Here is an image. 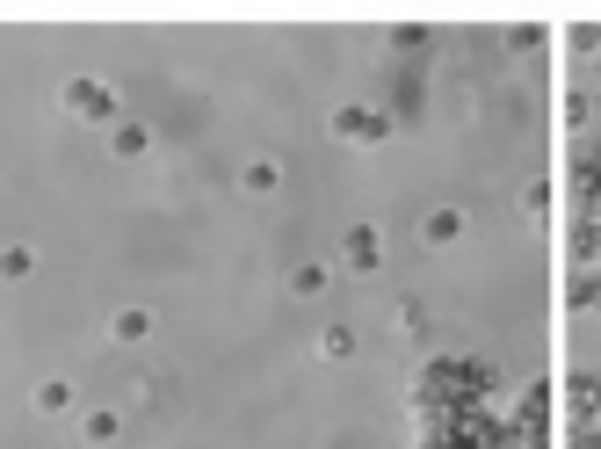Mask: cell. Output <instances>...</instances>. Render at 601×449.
Segmentation results:
<instances>
[{
    "instance_id": "cell-4",
    "label": "cell",
    "mask_w": 601,
    "mask_h": 449,
    "mask_svg": "<svg viewBox=\"0 0 601 449\" xmlns=\"http://www.w3.org/2000/svg\"><path fill=\"white\" fill-rule=\"evenodd\" d=\"M334 131H348V138H370V131H384V124H370L363 109H341V116H334Z\"/></svg>"
},
{
    "instance_id": "cell-3",
    "label": "cell",
    "mask_w": 601,
    "mask_h": 449,
    "mask_svg": "<svg viewBox=\"0 0 601 449\" xmlns=\"http://www.w3.org/2000/svg\"><path fill=\"white\" fill-rule=\"evenodd\" d=\"M348 261H355V268H370V261H377V232H370V225H355V232H348Z\"/></svg>"
},
{
    "instance_id": "cell-6",
    "label": "cell",
    "mask_w": 601,
    "mask_h": 449,
    "mask_svg": "<svg viewBox=\"0 0 601 449\" xmlns=\"http://www.w3.org/2000/svg\"><path fill=\"white\" fill-rule=\"evenodd\" d=\"M66 399H73V384H44V392H37V406H44V413H58Z\"/></svg>"
},
{
    "instance_id": "cell-2",
    "label": "cell",
    "mask_w": 601,
    "mask_h": 449,
    "mask_svg": "<svg viewBox=\"0 0 601 449\" xmlns=\"http://www.w3.org/2000/svg\"><path fill=\"white\" fill-rule=\"evenodd\" d=\"M109 334H116V341H145V334H153V319H145V312H116Z\"/></svg>"
},
{
    "instance_id": "cell-5",
    "label": "cell",
    "mask_w": 601,
    "mask_h": 449,
    "mask_svg": "<svg viewBox=\"0 0 601 449\" xmlns=\"http://www.w3.org/2000/svg\"><path fill=\"white\" fill-rule=\"evenodd\" d=\"M87 442H116V413H87Z\"/></svg>"
},
{
    "instance_id": "cell-1",
    "label": "cell",
    "mask_w": 601,
    "mask_h": 449,
    "mask_svg": "<svg viewBox=\"0 0 601 449\" xmlns=\"http://www.w3.org/2000/svg\"><path fill=\"white\" fill-rule=\"evenodd\" d=\"M66 109L87 116V124H109V116H116V95H109L102 80H66Z\"/></svg>"
}]
</instances>
